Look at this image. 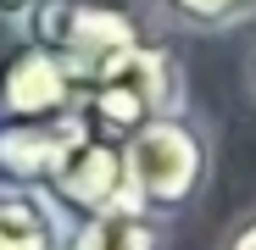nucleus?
Instances as JSON below:
<instances>
[{
    "label": "nucleus",
    "mask_w": 256,
    "mask_h": 250,
    "mask_svg": "<svg viewBox=\"0 0 256 250\" xmlns=\"http://www.w3.org/2000/svg\"><path fill=\"white\" fill-rule=\"evenodd\" d=\"M84 134L90 122L78 117V106L50 122H0V189H45Z\"/></svg>",
    "instance_id": "obj_6"
},
{
    "label": "nucleus",
    "mask_w": 256,
    "mask_h": 250,
    "mask_svg": "<svg viewBox=\"0 0 256 250\" xmlns=\"http://www.w3.org/2000/svg\"><path fill=\"white\" fill-rule=\"evenodd\" d=\"M184 100H190L184 61L167 45L145 39L134 56H122L106 78H95L90 89L78 95V117L90 122V134H106V139L122 145L134 128H145V122L184 111Z\"/></svg>",
    "instance_id": "obj_3"
},
{
    "label": "nucleus",
    "mask_w": 256,
    "mask_h": 250,
    "mask_svg": "<svg viewBox=\"0 0 256 250\" xmlns=\"http://www.w3.org/2000/svg\"><path fill=\"white\" fill-rule=\"evenodd\" d=\"M122 167H128V200L145 217H178L206 195L212 184V134L190 111L156 117L122 139Z\"/></svg>",
    "instance_id": "obj_1"
},
{
    "label": "nucleus",
    "mask_w": 256,
    "mask_h": 250,
    "mask_svg": "<svg viewBox=\"0 0 256 250\" xmlns=\"http://www.w3.org/2000/svg\"><path fill=\"white\" fill-rule=\"evenodd\" d=\"M22 28H28V45L62 61L78 95L145 45L140 17L122 0H39L22 17Z\"/></svg>",
    "instance_id": "obj_2"
},
{
    "label": "nucleus",
    "mask_w": 256,
    "mask_h": 250,
    "mask_svg": "<svg viewBox=\"0 0 256 250\" xmlns=\"http://www.w3.org/2000/svg\"><path fill=\"white\" fill-rule=\"evenodd\" d=\"M72 106H78V89L56 56H45L28 39L0 56V122H50V117H67Z\"/></svg>",
    "instance_id": "obj_5"
},
{
    "label": "nucleus",
    "mask_w": 256,
    "mask_h": 250,
    "mask_svg": "<svg viewBox=\"0 0 256 250\" xmlns=\"http://www.w3.org/2000/svg\"><path fill=\"white\" fill-rule=\"evenodd\" d=\"M56 250H162V223L145 217L140 206L128 200V206H112L100 217L67 223Z\"/></svg>",
    "instance_id": "obj_7"
},
{
    "label": "nucleus",
    "mask_w": 256,
    "mask_h": 250,
    "mask_svg": "<svg viewBox=\"0 0 256 250\" xmlns=\"http://www.w3.org/2000/svg\"><path fill=\"white\" fill-rule=\"evenodd\" d=\"M223 250H256V212H245V217H240V223L228 228Z\"/></svg>",
    "instance_id": "obj_10"
},
{
    "label": "nucleus",
    "mask_w": 256,
    "mask_h": 250,
    "mask_svg": "<svg viewBox=\"0 0 256 250\" xmlns=\"http://www.w3.org/2000/svg\"><path fill=\"white\" fill-rule=\"evenodd\" d=\"M62 217L39 189H0V250H56Z\"/></svg>",
    "instance_id": "obj_8"
},
{
    "label": "nucleus",
    "mask_w": 256,
    "mask_h": 250,
    "mask_svg": "<svg viewBox=\"0 0 256 250\" xmlns=\"http://www.w3.org/2000/svg\"><path fill=\"white\" fill-rule=\"evenodd\" d=\"M250 95H256V50H250Z\"/></svg>",
    "instance_id": "obj_12"
},
{
    "label": "nucleus",
    "mask_w": 256,
    "mask_h": 250,
    "mask_svg": "<svg viewBox=\"0 0 256 250\" xmlns=\"http://www.w3.org/2000/svg\"><path fill=\"white\" fill-rule=\"evenodd\" d=\"M39 0H0V17H28Z\"/></svg>",
    "instance_id": "obj_11"
},
{
    "label": "nucleus",
    "mask_w": 256,
    "mask_h": 250,
    "mask_svg": "<svg viewBox=\"0 0 256 250\" xmlns=\"http://www.w3.org/2000/svg\"><path fill=\"white\" fill-rule=\"evenodd\" d=\"M184 28H200V33H218V28H240L256 17V0H162Z\"/></svg>",
    "instance_id": "obj_9"
},
{
    "label": "nucleus",
    "mask_w": 256,
    "mask_h": 250,
    "mask_svg": "<svg viewBox=\"0 0 256 250\" xmlns=\"http://www.w3.org/2000/svg\"><path fill=\"white\" fill-rule=\"evenodd\" d=\"M39 195L50 200V212L62 217V228L67 223H84V217H100V212H112V206H128L122 145L106 139V134H84Z\"/></svg>",
    "instance_id": "obj_4"
}]
</instances>
